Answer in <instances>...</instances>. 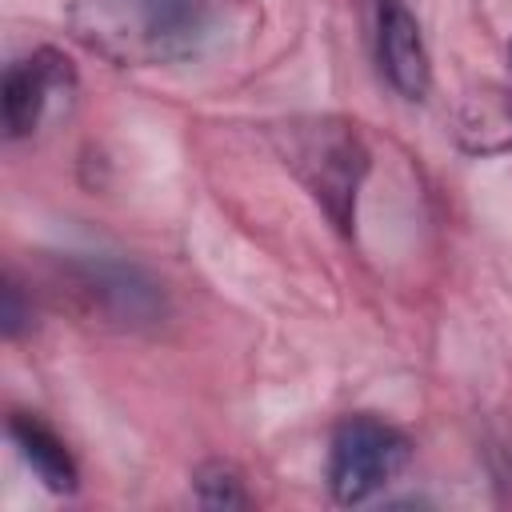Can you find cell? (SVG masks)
Masks as SVG:
<instances>
[{"label": "cell", "instance_id": "obj_1", "mask_svg": "<svg viewBox=\"0 0 512 512\" xmlns=\"http://www.w3.org/2000/svg\"><path fill=\"white\" fill-rule=\"evenodd\" d=\"M68 32L120 68L200 56L216 36V0H72Z\"/></svg>", "mask_w": 512, "mask_h": 512}, {"label": "cell", "instance_id": "obj_2", "mask_svg": "<svg viewBox=\"0 0 512 512\" xmlns=\"http://www.w3.org/2000/svg\"><path fill=\"white\" fill-rule=\"evenodd\" d=\"M272 136L284 168L304 184V192L320 204L336 232L352 236L360 184L368 176V148L356 124L336 116H300L276 128Z\"/></svg>", "mask_w": 512, "mask_h": 512}, {"label": "cell", "instance_id": "obj_3", "mask_svg": "<svg viewBox=\"0 0 512 512\" xmlns=\"http://www.w3.org/2000/svg\"><path fill=\"white\" fill-rule=\"evenodd\" d=\"M412 460V440L368 412L344 416L332 432L328 448V488L336 504H364L380 488H388Z\"/></svg>", "mask_w": 512, "mask_h": 512}, {"label": "cell", "instance_id": "obj_4", "mask_svg": "<svg viewBox=\"0 0 512 512\" xmlns=\"http://www.w3.org/2000/svg\"><path fill=\"white\" fill-rule=\"evenodd\" d=\"M60 284L88 316L116 328H148V324H160L164 316L160 284L148 272L120 260H96V256L64 260Z\"/></svg>", "mask_w": 512, "mask_h": 512}, {"label": "cell", "instance_id": "obj_5", "mask_svg": "<svg viewBox=\"0 0 512 512\" xmlns=\"http://www.w3.org/2000/svg\"><path fill=\"white\" fill-rule=\"evenodd\" d=\"M76 88V68L56 48H36L4 68V136L24 140L40 128L56 100H68Z\"/></svg>", "mask_w": 512, "mask_h": 512}, {"label": "cell", "instance_id": "obj_6", "mask_svg": "<svg viewBox=\"0 0 512 512\" xmlns=\"http://www.w3.org/2000/svg\"><path fill=\"white\" fill-rule=\"evenodd\" d=\"M376 64L404 100H424L432 88V60L420 20L404 0H376Z\"/></svg>", "mask_w": 512, "mask_h": 512}, {"label": "cell", "instance_id": "obj_7", "mask_svg": "<svg viewBox=\"0 0 512 512\" xmlns=\"http://www.w3.org/2000/svg\"><path fill=\"white\" fill-rule=\"evenodd\" d=\"M8 436H12L16 452H20V460L36 472V480H40L48 492H56V496L76 492V484H80L76 460H72L68 444H64L40 416H32V412H12Z\"/></svg>", "mask_w": 512, "mask_h": 512}, {"label": "cell", "instance_id": "obj_8", "mask_svg": "<svg viewBox=\"0 0 512 512\" xmlns=\"http://www.w3.org/2000/svg\"><path fill=\"white\" fill-rule=\"evenodd\" d=\"M192 488H196V504L204 508H248V492H244V480L232 464L224 460H208L196 468L192 476Z\"/></svg>", "mask_w": 512, "mask_h": 512}, {"label": "cell", "instance_id": "obj_9", "mask_svg": "<svg viewBox=\"0 0 512 512\" xmlns=\"http://www.w3.org/2000/svg\"><path fill=\"white\" fill-rule=\"evenodd\" d=\"M0 328L8 340H20L28 328H32V304H24V292L20 284L8 276L4 280V300H0Z\"/></svg>", "mask_w": 512, "mask_h": 512}]
</instances>
